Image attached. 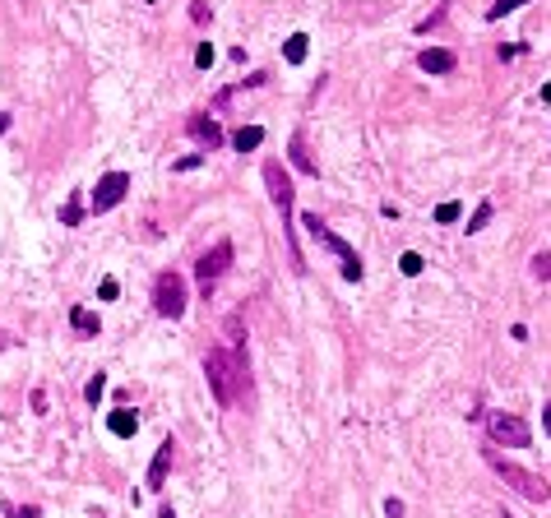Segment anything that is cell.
Instances as JSON below:
<instances>
[{"label": "cell", "instance_id": "d4e9b609", "mask_svg": "<svg viewBox=\"0 0 551 518\" xmlns=\"http://www.w3.org/2000/svg\"><path fill=\"white\" fill-rule=\"evenodd\" d=\"M195 65H199V70H209V65H214V46H209V42L195 46Z\"/></svg>", "mask_w": 551, "mask_h": 518}, {"label": "cell", "instance_id": "52a82bcc", "mask_svg": "<svg viewBox=\"0 0 551 518\" xmlns=\"http://www.w3.org/2000/svg\"><path fill=\"white\" fill-rule=\"evenodd\" d=\"M487 430H491V440H496V444H510V449L533 444L528 421H523V416H514V412H491V416H487Z\"/></svg>", "mask_w": 551, "mask_h": 518}, {"label": "cell", "instance_id": "9c48e42d", "mask_svg": "<svg viewBox=\"0 0 551 518\" xmlns=\"http://www.w3.org/2000/svg\"><path fill=\"white\" fill-rule=\"evenodd\" d=\"M185 135L199 139L204 148H218V144H223V130H218V121H214V116H204V111H195V116L185 121Z\"/></svg>", "mask_w": 551, "mask_h": 518}, {"label": "cell", "instance_id": "8fae6325", "mask_svg": "<svg viewBox=\"0 0 551 518\" xmlns=\"http://www.w3.org/2000/svg\"><path fill=\"white\" fill-rule=\"evenodd\" d=\"M167 468H171V440H162V449H158L153 463H149V490H162V481H167Z\"/></svg>", "mask_w": 551, "mask_h": 518}, {"label": "cell", "instance_id": "cb8c5ba5", "mask_svg": "<svg viewBox=\"0 0 551 518\" xmlns=\"http://www.w3.org/2000/svg\"><path fill=\"white\" fill-rule=\"evenodd\" d=\"M436 222H459V204H454V199L440 204V209H436Z\"/></svg>", "mask_w": 551, "mask_h": 518}, {"label": "cell", "instance_id": "d6986e66", "mask_svg": "<svg viewBox=\"0 0 551 518\" xmlns=\"http://www.w3.org/2000/svg\"><path fill=\"white\" fill-rule=\"evenodd\" d=\"M523 5H528V0H496L487 10V19H505V15H514V10H523Z\"/></svg>", "mask_w": 551, "mask_h": 518}, {"label": "cell", "instance_id": "6da1fadb", "mask_svg": "<svg viewBox=\"0 0 551 518\" xmlns=\"http://www.w3.org/2000/svg\"><path fill=\"white\" fill-rule=\"evenodd\" d=\"M204 380L214 389L218 407H236V403L250 394V361H245V347H214L204 356Z\"/></svg>", "mask_w": 551, "mask_h": 518}, {"label": "cell", "instance_id": "5b68a950", "mask_svg": "<svg viewBox=\"0 0 551 518\" xmlns=\"http://www.w3.org/2000/svg\"><path fill=\"white\" fill-rule=\"evenodd\" d=\"M301 222H306V231L315 236V241H320V245H329V250H334V255L343 259V278H353V282H357V278H362V255H357V250H353L348 241H343V236H334V231L324 227V222H320V213L301 218Z\"/></svg>", "mask_w": 551, "mask_h": 518}, {"label": "cell", "instance_id": "2e32d148", "mask_svg": "<svg viewBox=\"0 0 551 518\" xmlns=\"http://www.w3.org/2000/svg\"><path fill=\"white\" fill-rule=\"evenodd\" d=\"M306 51H310L306 32H292V37H288V46H283V56H288V65H301V61H306Z\"/></svg>", "mask_w": 551, "mask_h": 518}, {"label": "cell", "instance_id": "1f68e13d", "mask_svg": "<svg viewBox=\"0 0 551 518\" xmlns=\"http://www.w3.org/2000/svg\"><path fill=\"white\" fill-rule=\"evenodd\" d=\"M5 130H10V111H0V135H5Z\"/></svg>", "mask_w": 551, "mask_h": 518}, {"label": "cell", "instance_id": "603a6c76", "mask_svg": "<svg viewBox=\"0 0 551 518\" xmlns=\"http://www.w3.org/2000/svg\"><path fill=\"white\" fill-rule=\"evenodd\" d=\"M121 296V282L116 278H102V287H97V301H116Z\"/></svg>", "mask_w": 551, "mask_h": 518}, {"label": "cell", "instance_id": "4dcf8cb0", "mask_svg": "<svg viewBox=\"0 0 551 518\" xmlns=\"http://www.w3.org/2000/svg\"><path fill=\"white\" fill-rule=\"evenodd\" d=\"M542 426H547V435H551V403L542 407Z\"/></svg>", "mask_w": 551, "mask_h": 518}, {"label": "cell", "instance_id": "e0dca14e", "mask_svg": "<svg viewBox=\"0 0 551 518\" xmlns=\"http://www.w3.org/2000/svg\"><path fill=\"white\" fill-rule=\"evenodd\" d=\"M61 222L65 227H79V222H84V199H65V209H61Z\"/></svg>", "mask_w": 551, "mask_h": 518}, {"label": "cell", "instance_id": "836d02e7", "mask_svg": "<svg viewBox=\"0 0 551 518\" xmlns=\"http://www.w3.org/2000/svg\"><path fill=\"white\" fill-rule=\"evenodd\" d=\"M542 102H551V84H547V88H542Z\"/></svg>", "mask_w": 551, "mask_h": 518}, {"label": "cell", "instance_id": "ba28073f", "mask_svg": "<svg viewBox=\"0 0 551 518\" xmlns=\"http://www.w3.org/2000/svg\"><path fill=\"white\" fill-rule=\"evenodd\" d=\"M125 195H130V176H125V171H107V176H97V185H93L88 209L93 213H111Z\"/></svg>", "mask_w": 551, "mask_h": 518}, {"label": "cell", "instance_id": "5bb4252c", "mask_svg": "<svg viewBox=\"0 0 551 518\" xmlns=\"http://www.w3.org/2000/svg\"><path fill=\"white\" fill-rule=\"evenodd\" d=\"M288 157H292V162H297V167H301V171H306V176H320V167L310 162V153H306V139H301V135H292V148H288Z\"/></svg>", "mask_w": 551, "mask_h": 518}, {"label": "cell", "instance_id": "277c9868", "mask_svg": "<svg viewBox=\"0 0 551 518\" xmlns=\"http://www.w3.org/2000/svg\"><path fill=\"white\" fill-rule=\"evenodd\" d=\"M153 310L162 320H181L185 315V278L176 269H162L153 282Z\"/></svg>", "mask_w": 551, "mask_h": 518}, {"label": "cell", "instance_id": "7a4b0ae2", "mask_svg": "<svg viewBox=\"0 0 551 518\" xmlns=\"http://www.w3.org/2000/svg\"><path fill=\"white\" fill-rule=\"evenodd\" d=\"M264 185H269V199H274L278 213H283V231H288V250H292V269L301 274V269H306V259H301V245H297V236H292V176H288V167H283L278 157H269V162H264Z\"/></svg>", "mask_w": 551, "mask_h": 518}, {"label": "cell", "instance_id": "83f0119b", "mask_svg": "<svg viewBox=\"0 0 551 518\" xmlns=\"http://www.w3.org/2000/svg\"><path fill=\"white\" fill-rule=\"evenodd\" d=\"M199 162H204V157H199V153H190V157H176V171H195Z\"/></svg>", "mask_w": 551, "mask_h": 518}, {"label": "cell", "instance_id": "3957f363", "mask_svg": "<svg viewBox=\"0 0 551 518\" xmlns=\"http://www.w3.org/2000/svg\"><path fill=\"white\" fill-rule=\"evenodd\" d=\"M487 463L491 468H496V477H501V481H505L510 490H519L523 500H533V504H542L551 495V486L547 481H542V477H533V472H523L519 463H510L505 454H496V449H487Z\"/></svg>", "mask_w": 551, "mask_h": 518}, {"label": "cell", "instance_id": "ffe728a7", "mask_svg": "<svg viewBox=\"0 0 551 518\" xmlns=\"http://www.w3.org/2000/svg\"><path fill=\"white\" fill-rule=\"evenodd\" d=\"M398 269H403V274H408V278H417V274H422V269H427V259L417 255V250H408V255L398 259Z\"/></svg>", "mask_w": 551, "mask_h": 518}, {"label": "cell", "instance_id": "9a60e30c", "mask_svg": "<svg viewBox=\"0 0 551 518\" xmlns=\"http://www.w3.org/2000/svg\"><path fill=\"white\" fill-rule=\"evenodd\" d=\"M232 144H236L241 153H250V148H260V144H264V130H260V125H241V130L232 135Z\"/></svg>", "mask_w": 551, "mask_h": 518}, {"label": "cell", "instance_id": "7402d4cb", "mask_svg": "<svg viewBox=\"0 0 551 518\" xmlns=\"http://www.w3.org/2000/svg\"><path fill=\"white\" fill-rule=\"evenodd\" d=\"M491 213H496L491 204H477V213H473V222H468V231H482V227L491 222Z\"/></svg>", "mask_w": 551, "mask_h": 518}, {"label": "cell", "instance_id": "ac0fdd59", "mask_svg": "<svg viewBox=\"0 0 551 518\" xmlns=\"http://www.w3.org/2000/svg\"><path fill=\"white\" fill-rule=\"evenodd\" d=\"M102 394H107V375H102V370H97V375H93V380L84 384V398H88L93 407H97V398H102Z\"/></svg>", "mask_w": 551, "mask_h": 518}, {"label": "cell", "instance_id": "44dd1931", "mask_svg": "<svg viewBox=\"0 0 551 518\" xmlns=\"http://www.w3.org/2000/svg\"><path fill=\"white\" fill-rule=\"evenodd\" d=\"M5 514L10 518H42V509L37 504H5Z\"/></svg>", "mask_w": 551, "mask_h": 518}, {"label": "cell", "instance_id": "8992f818", "mask_svg": "<svg viewBox=\"0 0 551 518\" xmlns=\"http://www.w3.org/2000/svg\"><path fill=\"white\" fill-rule=\"evenodd\" d=\"M232 269V241H214L209 245V250H204V255L195 259V278H199V291H204V296H209V291H214V282L223 274H227Z\"/></svg>", "mask_w": 551, "mask_h": 518}, {"label": "cell", "instance_id": "30bf717a", "mask_svg": "<svg viewBox=\"0 0 551 518\" xmlns=\"http://www.w3.org/2000/svg\"><path fill=\"white\" fill-rule=\"evenodd\" d=\"M417 65H422L427 75H449V70L459 65V56H454V51H445V46H427V51L417 56Z\"/></svg>", "mask_w": 551, "mask_h": 518}, {"label": "cell", "instance_id": "f546056e", "mask_svg": "<svg viewBox=\"0 0 551 518\" xmlns=\"http://www.w3.org/2000/svg\"><path fill=\"white\" fill-rule=\"evenodd\" d=\"M384 514H389V518H403V504H398V500H389V504H384Z\"/></svg>", "mask_w": 551, "mask_h": 518}, {"label": "cell", "instance_id": "7c38bea8", "mask_svg": "<svg viewBox=\"0 0 551 518\" xmlns=\"http://www.w3.org/2000/svg\"><path fill=\"white\" fill-rule=\"evenodd\" d=\"M70 324L79 329V338H97V334H102V320L93 315L88 305H75V310H70Z\"/></svg>", "mask_w": 551, "mask_h": 518}, {"label": "cell", "instance_id": "484cf974", "mask_svg": "<svg viewBox=\"0 0 551 518\" xmlns=\"http://www.w3.org/2000/svg\"><path fill=\"white\" fill-rule=\"evenodd\" d=\"M533 274L537 278H551V255L542 250V255H533Z\"/></svg>", "mask_w": 551, "mask_h": 518}, {"label": "cell", "instance_id": "4fadbf2b", "mask_svg": "<svg viewBox=\"0 0 551 518\" xmlns=\"http://www.w3.org/2000/svg\"><path fill=\"white\" fill-rule=\"evenodd\" d=\"M107 430H111V435H121V440H125V435H135V430H139V416H135V412H130V407H121V412H111V421H107Z\"/></svg>", "mask_w": 551, "mask_h": 518}, {"label": "cell", "instance_id": "4316f807", "mask_svg": "<svg viewBox=\"0 0 551 518\" xmlns=\"http://www.w3.org/2000/svg\"><path fill=\"white\" fill-rule=\"evenodd\" d=\"M32 412H37V416L51 412V407H46V389H32Z\"/></svg>", "mask_w": 551, "mask_h": 518}, {"label": "cell", "instance_id": "f1b7e54d", "mask_svg": "<svg viewBox=\"0 0 551 518\" xmlns=\"http://www.w3.org/2000/svg\"><path fill=\"white\" fill-rule=\"evenodd\" d=\"M190 19H195V23H209V5H199V0H195V5H190Z\"/></svg>", "mask_w": 551, "mask_h": 518}, {"label": "cell", "instance_id": "d6a6232c", "mask_svg": "<svg viewBox=\"0 0 551 518\" xmlns=\"http://www.w3.org/2000/svg\"><path fill=\"white\" fill-rule=\"evenodd\" d=\"M0 347H15V338H10V334H0Z\"/></svg>", "mask_w": 551, "mask_h": 518}]
</instances>
